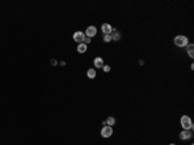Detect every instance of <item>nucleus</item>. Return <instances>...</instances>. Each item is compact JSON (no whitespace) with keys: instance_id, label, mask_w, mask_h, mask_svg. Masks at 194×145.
<instances>
[{"instance_id":"6","label":"nucleus","mask_w":194,"mask_h":145,"mask_svg":"<svg viewBox=\"0 0 194 145\" xmlns=\"http://www.w3.org/2000/svg\"><path fill=\"white\" fill-rule=\"evenodd\" d=\"M84 34H85L87 38H91V39H92L93 36H96V34H97V29H96L95 26H88Z\"/></svg>"},{"instance_id":"1","label":"nucleus","mask_w":194,"mask_h":145,"mask_svg":"<svg viewBox=\"0 0 194 145\" xmlns=\"http://www.w3.org/2000/svg\"><path fill=\"white\" fill-rule=\"evenodd\" d=\"M173 43L176 47L184 48L189 44V39H188V36H185V35H177L173 38Z\"/></svg>"},{"instance_id":"2","label":"nucleus","mask_w":194,"mask_h":145,"mask_svg":"<svg viewBox=\"0 0 194 145\" xmlns=\"http://www.w3.org/2000/svg\"><path fill=\"white\" fill-rule=\"evenodd\" d=\"M180 124L183 127V130H193V122H191V118L189 115H183L180 118Z\"/></svg>"},{"instance_id":"19","label":"nucleus","mask_w":194,"mask_h":145,"mask_svg":"<svg viewBox=\"0 0 194 145\" xmlns=\"http://www.w3.org/2000/svg\"><path fill=\"white\" fill-rule=\"evenodd\" d=\"M191 145H194V144H191Z\"/></svg>"},{"instance_id":"10","label":"nucleus","mask_w":194,"mask_h":145,"mask_svg":"<svg viewBox=\"0 0 194 145\" xmlns=\"http://www.w3.org/2000/svg\"><path fill=\"white\" fill-rule=\"evenodd\" d=\"M186 52H188V55H189L190 59H194V45L193 44L189 43V44L186 45Z\"/></svg>"},{"instance_id":"11","label":"nucleus","mask_w":194,"mask_h":145,"mask_svg":"<svg viewBox=\"0 0 194 145\" xmlns=\"http://www.w3.org/2000/svg\"><path fill=\"white\" fill-rule=\"evenodd\" d=\"M87 44H84V43H80V44H78V47H76V51H78L79 53H85L87 52Z\"/></svg>"},{"instance_id":"7","label":"nucleus","mask_w":194,"mask_h":145,"mask_svg":"<svg viewBox=\"0 0 194 145\" xmlns=\"http://www.w3.org/2000/svg\"><path fill=\"white\" fill-rule=\"evenodd\" d=\"M101 30H102V34H104V35H111V33H113V27H111V25H109V23H102Z\"/></svg>"},{"instance_id":"12","label":"nucleus","mask_w":194,"mask_h":145,"mask_svg":"<svg viewBox=\"0 0 194 145\" xmlns=\"http://www.w3.org/2000/svg\"><path fill=\"white\" fill-rule=\"evenodd\" d=\"M87 76L89 79H95L96 78V69H88L87 70Z\"/></svg>"},{"instance_id":"18","label":"nucleus","mask_w":194,"mask_h":145,"mask_svg":"<svg viewBox=\"0 0 194 145\" xmlns=\"http://www.w3.org/2000/svg\"><path fill=\"white\" fill-rule=\"evenodd\" d=\"M170 145H175V144H170Z\"/></svg>"},{"instance_id":"17","label":"nucleus","mask_w":194,"mask_h":145,"mask_svg":"<svg viewBox=\"0 0 194 145\" xmlns=\"http://www.w3.org/2000/svg\"><path fill=\"white\" fill-rule=\"evenodd\" d=\"M51 64L54 66V65H57V61H56V60H51Z\"/></svg>"},{"instance_id":"16","label":"nucleus","mask_w":194,"mask_h":145,"mask_svg":"<svg viewBox=\"0 0 194 145\" xmlns=\"http://www.w3.org/2000/svg\"><path fill=\"white\" fill-rule=\"evenodd\" d=\"M83 43H84V44H89V43H91V38H87V36H85V39H84V42H83Z\"/></svg>"},{"instance_id":"15","label":"nucleus","mask_w":194,"mask_h":145,"mask_svg":"<svg viewBox=\"0 0 194 145\" xmlns=\"http://www.w3.org/2000/svg\"><path fill=\"white\" fill-rule=\"evenodd\" d=\"M110 69H111V67H110L109 65H104V66H102V70H104L105 72H109V71H110Z\"/></svg>"},{"instance_id":"13","label":"nucleus","mask_w":194,"mask_h":145,"mask_svg":"<svg viewBox=\"0 0 194 145\" xmlns=\"http://www.w3.org/2000/svg\"><path fill=\"white\" fill-rule=\"evenodd\" d=\"M115 118L114 117H107V119H106V126H110V127H113V126L115 124Z\"/></svg>"},{"instance_id":"3","label":"nucleus","mask_w":194,"mask_h":145,"mask_svg":"<svg viewBox=\"0 0 194 145\" xmlns=\"http://www.w3.org/2000/svg\"><path fill=\"white\" fill-rule=\"evenodd\" d=\"M73 39H74V42H78L79 44H80V43L84 42L85 34L83 33V31H75V33H74V35H73Z\"/></svg>"},{"instance_id":"8","label":"nucleus","mask_w":194,"mask_h":145,"mask_svg":"<svg viewBox=\"0 0 194 145\" xmlns=\"http://www.w3.org/2000/svg\"><path fill=\"white\" fill-rule=\"evenodd\" d=\"M93 64H95V67L96 69H102V66H104V59L102 57H96L95 61H93Z\"/></svg>"},{"instance_id":"5","label":"nucleus","mask_w":194,"mask_h":145,"mask_svg":"<svg viewBox=\"0 0 194 145\" xmlns=\"http://www.w3.org/2000/svg\"><path fill=\"white\" fill-rule=\"evenodd\" d=\"M179 137H180V140H190L191 137H193V132L190 131V130H183V131L180 132V135H179Z\"/></svg>"},{"instance_id":"14","label":"nucleus","mask_w":194,"mask_h":145,"mask_svg":"<svg viewBox=\"0 0 194 145\" xmlns=\"http://www.w3.org/2000/svg\"><path fill=\"white\" fill-rule=\"evenodd\" d=\"M102 39H104V42H105V43H110V42H113V40H111V35H102Z\"/></svg>"},{"instance_id":"4","label":"nucleus","mask_w":194,"mask_h":145,"mask_svg":"<svg viewBox=\"0 0 194 145\" xmlns=\"http://www.w3.org/2000/svg\"><path fill=\"white\" fill-rule=\"evenodd\" d=\"M113 135V127H110V126H104L101 128V136L104 137V139H107V137H110Z\"/></svg>"},{"instance_id":"9","label":"nucleus","mask_w":194,"mask_h":145,"mask_svg":"<svg viewBox=\"0 0 194 145\" xmlns=\"http://www.w3.org/2000/svg\"><path fill=\"white\" fill-rule=\"evenodd\" d=\"M111 40H114V42H119V40H121V34H119V31H117L115 29H113Z\"/></svg>"}]
</instances>
